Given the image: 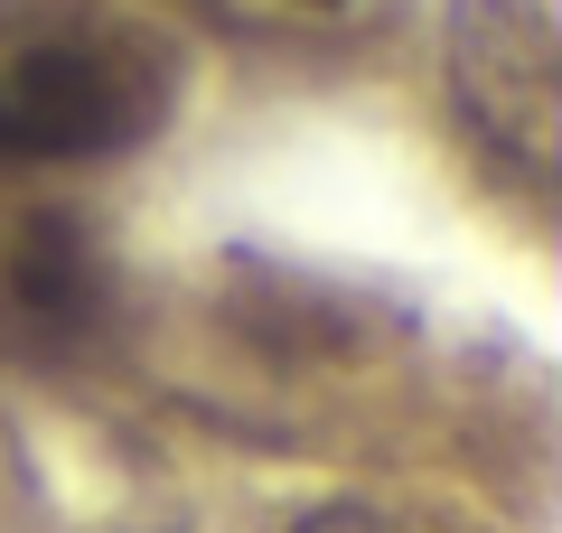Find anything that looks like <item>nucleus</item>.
<instances>
[{"label":"nucleus","instance_id":"nucleus-1","mask_svg":"<svg viewBox=\"0 0 562 533\" xmlns=\"http://www.w3.org/2000/svg\"><path fill=\"white\" fill-rule=\"evenodd\" d=\"M179 113V47L113 0H0V169L132 159Z\"/></svg>","mask_w":562,"mask_h":533},{"label":"nucleus","instance_id":"nucleus-2","mask_svg":"<svg viewBox=\"0 0 562 533\" xmlns=\"http://www.w3.org/2000/svg\"><path fill=\"white\" fill-rule=\"evenodd\" d=\"M441 76L469 140L516 188H543L562 150V38L553 0H450L441 20Z\"/></svg>","mask_w":562,"mask_h":533},{"label":"nucleus","instance_id":"nucleus-3","mask_svg":"<svg viewBox=\"0 0 562 533\" xmlns=\"http://www.w3.org/2000/svg\"><path fill=\"white\" fill-rule=\"evenodd\" d=\"M20 299L47 318V328H85L94 318V253L66 216H38L20 243Z\"/></svg>","mask_w":562,"mask_h":533},{"label":"nucleus","instance_id":"nucleus-4","mask_svg":"<svg viewBox=\"0 0 562 533\" xmlns=\"http://www.w3.org/2000/svg\"><path fill=\"white\" fill-rule=\"evenodd\" d=\"M291 533H431V524H413L394 506H310Z\"/></svg>","mask_w":562,"mask_h":533},{"label":"nucleus","instance_id":"nucleus-5","mask_svg":"<svg viewBox=\"0 0 562 533\" xmlns=\"http://www.w3.org/2000/svg\"><path fill=\"white\" fill-rule=\"evenodd\" d=\"M281 10H347V0H281Z\"/></svg>","mask_w":562,"mask_h":533}]
</instances>
